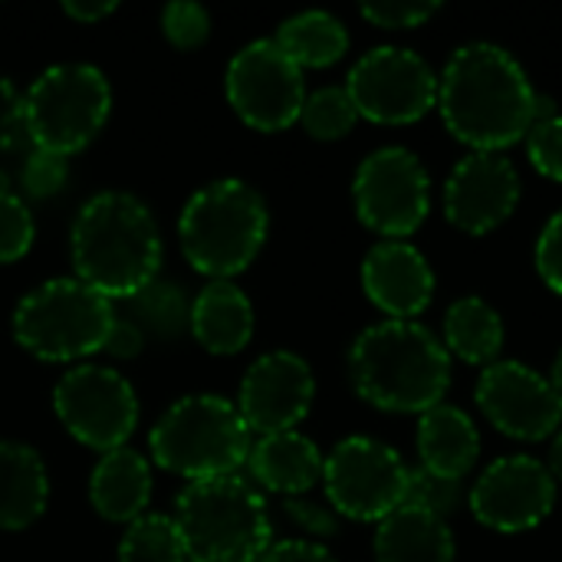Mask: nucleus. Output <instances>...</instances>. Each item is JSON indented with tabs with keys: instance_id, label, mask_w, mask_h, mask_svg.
I'll list each match as a JSON object with an SVG mask.
<instances>
[{
	"instance_id": "1",
	"label": "nucleus",
	"mask_w": 562,
	"mask_h": 562,
	"mask_svg": "<svg viewBox=\"0 0 562 562\" xmlns=\"http://www.w3.org/2000/svg\"><path fill=\"white\" fill-rule=\"evenodd\" d=\"M537 92L524 66L497 43L461 46L438 76L445 128L474 151H501L527 138Z\"/></svg>"
},
{
	"instance_id": "2",
	"label": "nucleus",
	"mask_w": 562,
	"mask_h": 562,
	"mask_svg": "<svg viewBox=\"0 0 562 562\" xmlns=\"http://www.w3.org/2000/svg\"><path fill=\"white\" fill-rule=\"evenodd\" d=\"M76 280L105 300H132L161 270V234L151 211L125 191H102L72 221Z\"/></svg>"
},
{
	"instance_id": "3",
	"label": "nucleus",
	"mask_w": 562,
	"mask_h": 562,
	"mask_svg": "<svg viewBox=\"0 0 562 562\" xmlns=\"http://www.w3.org/2000/svg\"><path fill=\"white\" fill-rule=\"evenodd\" d=\"M349 379L356 395L382 412L425 415L448 395L451 356L422 323L385 319L352 342Z\"/></svg>"
},
{
	"instance_id": "4",
	"label": "nucleus",
	"mask_w": 562,
	"mask_h": 562,
	"mask_svg": "<svg viewBox=\"0 0 562 562\" xmlns=\"http://www.w3.org/2000/svg\"><path fill=\"white\" fill-rule=\"evenodd\" d=\"M267 227L270 214L260 191H254L247 181L221 178L188 198L178 221V237L184 260L198 273L227 280L257 260Z\"/></svg>"
},
{
	"instance_id": "5",
	"label": "nucleus",
	"mask_w": 562,
	"mask_h": 562,
	"mask_svg": "<svg viewBox=\"0 0 562 562\" xmlns=\"http://www.w3.org/2000/svg\"><path fill=\"white\" fill-rule=\"evenodd\" d=\"M171 520L188 562H260L273 547L267 501L237 474L191 484Z\"/></svg>"
},
{
	"instance_id": "6",
	"label": "nucleus",
	"mask_w": 562,
	"mask_h": 562,
	"mask_svg": "<svg viewBox=\"0 0 562 562\" xmlns=\"http://www.w3.org/2000/svg\"><path fill=\"white\" fill-rule=\"evenodd\" d=\"M148 448L161 471L198 484L234 477L250 458L254 435L234 402L221 395H188L158 418Z\"/></svg>"
},
{
	"instance_id": "7",
	"label": "nucleus",
	"mask_w": 562,
	"mask_h": 562,
	"mask_svg": "<svg viewBox=\"0 0 562 562\" xmlns=\"http://www.w3.org/2000/svg\"><path fill=\"white\" fill-rule=\"evenodd\" d=\"M115 306L76 277L36 286L13 310V339L43 362H79L105 349Z\"/></svg>"
},
{
	"instance_id": "8",
	"label": "nucleus",
	"mask_w": 562,
	"mask_h": 562,
	"mask_svg": "<svg viewBox=\"0 0 562 562\" xmlns=\"http://www.w3.org/2000/svg\"><path fill=\"white\" fill-rule=\"evenodd\" d=\"M112 109L109 79L86 63H63L40 72L23 99L33 148L53 155L82 151L105 125Z\"/></svg>"
},
{
	"instance_id": "9",
	"label": "nucleus",
	"mask_w": 562,
	"mask_h": 562,
	"mask_svg": "<svg viewBox=\"0 0 562 562\" xmlns=\"http://www.w3.org/2000/svg\"><path fill=\"white\" fill-rule=\"evenodd\" d=\"M408 464L402 454L375 438L339 441L323 464L326 501L339 517L359 524H382L405 504Z\"/></svg>"
},
{
	"instance_id": "10",
	"label": "nucleus",
	"mask_w": 562,
	"mask_h": 562,
	"mask_svg": "<svg viewBox=\"0 0 562 562\" xmlns=\"http://www.w3.org/2000/svg\"><path fill=\"white\" fill-rule=\"evenodd\" d=\"M53 408L59 425L99 454L125 448L138 425V398L132 382L102 366L69 369L53 389Z\"/></svg>"
},
{
	"instance_id": "11",
	"label": "nucleus",
	"mask_w": 562,
	"mask_h": 562,
	"mask_svg": "<svg viewBox=\"0 0 562 562\" xmlns=\"http://www.w3.org/2000/svg\"><path fill=\"white\" fill-rule=\"evenodd\" d=\"M346 92L359 119L375 125H412L438 105V76L418 53L379 46L349 69Z\"/></svg>"
},
{
	"instance_id": "12",
	"label": "nucleus",
	"mask_w": 562,
	"mask_h": 562,
	"mask_svg": "<svg viewBox=\"0 0 562 562\" xmlns=\"http://www.w3.org/2000/svg\"><path fill=\"white\" fill-rule=\"evenodd\" d=\"M352 201L359 221L389 240L412 237L431 207V188L425 165L398 145L372 151L352 181Z\"/></svg>"
},
{
	"instance_id": "13",
	"label": "nucleus",
	"mask_w": 562,
	"mask_h": 562,
	"mask_svg": "<svg viewBox=\"0 0 562 562\" xmlns=\"http://www.w3.org/2000/svg\"><path fill=\"white\" fill-rule=\"evenodd\" d=\"M231 109L257 132H283L300 122L306 102L303 69L273 43H247L227 66L224 76Z\"/></svg>"
},
{
	"instance_id": "14",
	"label": "nucleus",
	"mask_w": 562,
	"mask_h": 562,
	"mask_svg": "<svg viewBox=\"0 0 562 562\" xmlns=\"http://www.w3.org/2000/svg\"><path fill=\"white\" fill-rule=\"evenodd\" d=\"M557 504V477L530 454L494 461L468 494L474 520L494 533L537 530Z\"/></svg>"
},
{
	"instance_id": "15",
	"label": "nucleus",
	"mask_w": 562,
	"mask_h": 562,
	"mask_svg": "<svg viewBox=\"0 0 562 562\" xmlns=\"http://www.w3.org/2000/svg\"><path fill=\"white\" fill-rule=\"evenodd\" d=\"M477 408L514 441H543L562 425V405L550 379L524 362H494L477 379Z\"/></svg>"
},
{
	"instance_id": "16",
	"label": "nucleus",
	"mask_w": 562,
	"mask_h": 562,
	"mask_svg": "<svg viewBox=\"0 0 562 562\" xmlns=\"http://www.w3.org/2000/svg\"><path fill=\"white\" fill-rule=\"evenodd\" d=\"M316 398V379L296 352H267L240 379L237 412L250 435L296 431Z\"/></svg>"
},
{
	"instance_id": "17",
	"label": "nucleus",
	"mask_w": 562,
	"mask_h": 562,
	"mask_svg": "<svg viewBox=\"0 0 562 562\" xmlns=\"http://www.w3.org/2000/svg\"><path fill=\"white\" fill-rule=\"evenodd\" d=\"M517 201L520 175L501 151H471L454 165L445 184V214L471 237L497 231L517 211Z\"/></svg>"
},
{
	"instance_id": "18",
	"label": "nucleus",
	"mask_w": 562,
	"mask_h": 562,
	"mask_svg": "<svg viewBox=\"0 0 562 562\" xmlns=\"http://www.w3.org/2000/svg\"><path fill=\"white\" fill-rule=\"evenodd\" d=\"M362 290L389 319L415 323L435 296V273L412 244L382 240L362 260Z\"/></svg>"
},
{
	"instance_id": "19",
	"label": "nucleus",
	"mask_w": 562,
	"mask_h": 562,
	"mask_svg": "<svg viewBox=\"0 0 562 562\" xmlns=\"http://www.w3.org/2000/svg\"><path fill=\"white\" fill-rule=\"evenodd\" d=\"M323 464L326 458L319 448L300 431L263 435L247 458L254 481L283 497H306L323 481Z\"/></svg>"
},
{
	"instance_id": "20",
	"label": "nucleus",
	"mask_w": 562,
	"mask_h": 562,
	"mask_svg": "<svg viewBox=\"0 0 562 562\" xmlns=\"http://www.w3.org/2000/svg\"><path fill=\"white\" fill-rule=\"evenodd\" d=\"M418 458L422 471L445 481H464L481 458V435L461 408L438 405L418 422Z\"/></svg>"
},
{
	"instance_id": "21",
	"label": "nucleus",
	"mask_w": 562,
	"mask_h": 562,
	"mask_svg": "<svg viewBox=\"0 0 562 562\" xmlns=\"http://www.w3.org/2000/svg\"><path fill=\"white\" fill-rule=\"evenodd\" d=\"M191 336L214 356L240 352L254 336V306L231 280H211L191 300Z\"/></svg>"
},
{
	"instance_id": "22",
	"label": "nucleus",
	"mask_w": 562,
	"mask_h": 562,
	"mask_svg": "<svg viewBox=\"0 0 562 562\" xmlns=\"http://www.w3.org/2000/svg\"><path fill=\"white\" fill-rule=\"evenodd\" d=\"M89 501L99 517L112 524H135L138 517H145V507L151 501L148 461L132 448H115L102 454L89 481Z\"/></svg>"
},
{
	"instance_id": "23",
	"label": "nucleus",
	"mask_w": 562,
	"mask_h": 562,
	"mask_svg": "<svg viewBox=\"0 0 562 562\" xmlns=\"http://www.w3.org/2000/svg\"><path fill=\"white\" fill-rule=\"evenodd\" d=\"M49 501L43 458L20 441H0V530L33 527Z\"/></svg>"
},
{
	"instance_id": "24",
	"label": "nucleus",
	"mask_w": 562,
	"mask_h": 562,
	"mask_svg": "<svg viewBox=\"0 0 562 562\" xmlns=\"http://www.w3.org/2000/svg\"><path fill=\"white\" fill-rule=\"evenodd\" d=\"M375 562H454L448 520L415 507H398L375 530Z\"/></svg>"
},
{
	"instance_id": "25",
	"label": "nucleus",
	"mask_w": 562,
	"mask_h": 562,
	"mask_svg": "<svg viewBox=\"0 0 562 562\" xmlns=\"http://www.w3.org/2000/svg\"><path fill=\"white\" fill-rule=\"evenodd\" d=\"M445 349L468 366H494L504 349V319L491 303L464 296L445 316Z\"/></svg>"
},
{
	"instance_id": "26",
	"label": "nucleus",
	"mask_w": 562,
	"mask_h": 562,
	"mask_svg": "<svg viewBox=\"0 0 562 562\" xmlns=\"http://www.w3.org/2000/svg\"><path fill=\"white\" fill-rule=\"evenodd\" d=\"M273 43L300 66V69H326L333 63H339L349 49V33L346 26L326 13V10H306L290 16Z\"/></svg>"
},
{
	"instance_id": "27",
	"label": "nucleus",
	"mask_w": 562,
	"mask_h": 562,
	"mask_svg": "<svg viewBox=\"0 0 562 562\" xmlns=\"http://www.w3.org/2000/svg\"><path fill=\"white\" fill-rule=\"evenodd\" d=\"M128 303V319L148 336L178 339L184 329L191 333V300L171 280L155 277L145 290H138Z\"/></svg>"
},
{
	"instance_id": "28",
	"label": "nucleus",
	"mask_w": 562,
	"mask_h": 562,
	"mask_svg": "<svg viewBox=\"0 0 562 562\" xmlns=\"http://www.w3.org/2000/svg\"><path fill=\"white\" fill-rule=\"evenodd\" d=\"M119 562H188L175 520L145 514L128 524L119 543Z\"/></svg>"
},
{
	"instance_id": "29",
	"label": "nucleus",
	"mask_w": 562,
	"mask_h": 562,
	"mask_svg": "<svg viewBox=\"0 0 562 562\" xmlns=\"http://www.w3.org/2000/svg\"><path fill=\"white\" fill-rule=\"evenodd\" d=\"M300 122H303V128L313 138L336 142V138H346L356 128L359 112H356L346 86H323V89H316V92L306 95L303 112H300Z\"/></svg>"
},
{
	"instance_id": "30",
	"label": "nucleus",
	"mask_w": 562,
	"mask_h": 562,
	"mask_svg": "<svg viewBox=\"0 0 562 562\" xmlns=\"http://www.w3.org/2000/svg\"><path fill=\"white\" fill-rule=\"evenodd\" d=\"M461 504H468L464 481H445V477H435L422 468L408 471V491H405L402 507H415V510H425V514L448 520Z\"/></svg>"
},
{
	"instance_id": "31",
	"label": "nucleus",
	"mask_w": 562,
	"mask_h": 562,
	"mask_svg": "<svg viewBox=\"0 0 562 562\" xmlns=\"http://www.w3.org/2000/svg\"><path fill=\"white\" fill-rule=\"evenodd\" d=\"M161 33L178 49H198L211 36V13L194 0H175L161 10Z\"/></svg>"
},
{
	"instance_id": "32",
	"label": "nucleus",
	"mask_w": 562,
	"mask_h": 562,
	"mask_svg": "<svg viewBox=\"0 0 562 562\" xmlns=\"http://www.w3.org/2000/svg\"><path fill=\"white\" fill-rule=\"evenodd\" d=\"M33 234L36 227L26 201L13 191L0 194V263L26 257V250L33 247Z\"/></svg>"
},
{
	"instance_id": "33",
	"label": "nucleus",
	"mask_w": 562,
	"mask_h": 562,
	"mask_svg": "<svg viewBox=\"0 0 562 562\" xmlns=\"http://www.w3.org/2000/svg\"><path fill=\"white\" fill-rule=\"evenodd\" d=\"M66 181H69V158H63V155L33 148L30 158L23 161L20 188L33 201H46V198L59 194L66 188Z\"/></svg>"
},
{
	"instance_id": "34",
	"label": "nucleus",
	"mask_w": 562,
	"mask_h": 562,
	"mask_svg": "<svg viewBox=\"0 0 562 562\" xmlns=\"http://www.w3.org/2000/svg\"><path fill=\"white\" fill-rule=\"evenodd\" d=\"M527 155H530V165L550 178V181H560L562 184V115H553L547 122H537L530 125L527 132Z\"/></svg>"
},
{
	"instance_id": "35",
	"label": "nucleus",
	"mask_w": 562,
	"mask_h": 562,
	"mask_svg": "<svg viewBox=\"0 0 562 562\" xmlns=\"http://www.w3.org/2000/svg\"><path fill=\"white\" fill-rule=\"evenodd\" d=\"M435 13H438V3H395V0H389V3H366L362 7V16L382 30H415L425 20H431Z\"/></svg>"
},
{
	"instance_id": "36",
	"label": "nucleus",
	"mask_w": 562,
	"mask_h": 562,
	"mask_svg": "<svg viewBox=\"0 0 562 562\" xmlns=\"http://www.w3.org/2000/svg\"><path fill=\"white\" fill-rule=\"evenodd\" d=\"M537 273L540 280L562 296V211H557L540 240H537Z\"/></svg>"
},
{
	"instance_id": "37",
	"label": "nucleus",
	"mask_w": 562,
	"mask_h": 562,
	"mask_svg": "<svg viewBox=\"0 0 562 562\" xmlns=\"http://www.w3.org/2000/svg\"><path fill=\"white\" fill-rule=\"evenodd\" d=\"M283 510L310 537H333L339 530V514L333 507H326V504L310 501V497H286Z\"/></svg>"
},
{
	"instance_id": "38",
	"label": "nucleus",
	"mask_w": 562,
	"mask_h": 562,
	"mask_svg": "<svg viewBox=\"0 0 562 562\" xmlns=\"http://www.w3.org/2000/svg\"><path fill=\"white\" fill-rule=\"evenodd\" d=\"M26 135V112L23 95L10 79L0 76V151H10Z\"/></svg>"
},
{
	"instance_id": "39",
	"label": "nucleus",
	"mask_w": 562,
	"mask_h": 562,
	"mask_svg": "<svg viewBox=\"0 0 562 562\" xmlns=\"http://www.w3.org/2000/svg\"><path fill=\"white\" fill-rule=\"evenodd\" d=\"M145 349V333L128 319V316H115L112 329H109V339H105V349L109 356L115 359H135L138 352Z\"/></svg>"
},
{
	"instance_id": "40",
	"label": "nucleus",
	"mask_w": 562,
	"mask_h": 562,
	"mask_svg": "<svg viewBox=\"0 0 562 562\" xmlns=\"http://www.w3.org/2000/svg\"><path fill=\"white\" fill-rule=\"evenodd\" d=\"M260 562H336V557L326 547L310 543V540H283V543H273Z\"/></svg>"
},
{
	"instance_id": "41",
	"label": "nucleus",
	"mask_w": 562,
	"mask_h": 562,
	"mask_svg": "<svg viewBox=\"0 0 562 562\" xmlns=\"http://www.w3.org/2000/svg\"><path fill=\"white\" fill-rule=\"evenodd\" d=\"M63 10L76 23H99V20H105L115 10V0H66Z\"/></svg>"
},
{
	"instance_id": "42",
	"label": "nucleus",
	"mask_w": 562,
	"mask_h": 562,
	"mask_svg": "<svg viewBox=\"0 0 562 562\" xmlns=\"http://www.w3.org/2000/svg\"><path fill=\"white\" fill-rule=\"evenodd\" d=\"M550 474L557 477V481H562V428L557 431V438H553V448H550Z\"/></svg>"
},
{
	"instance_id": "43",
	"label": "nucleus",
	"mask_w": 562,
	"mask_h": 562,
	"mask_svg": "<svg viewBox=\"0 0 562 562\" xmlns=\"http://www.w3.org/2000/svg\"><path fill=\"white\" fill-rule=\"evenodd\" d=\"M550 382H553V389H557V398H560V405H562V352L557 356V362H553V375H550Z\"/></svg>"
}]
</instances>
